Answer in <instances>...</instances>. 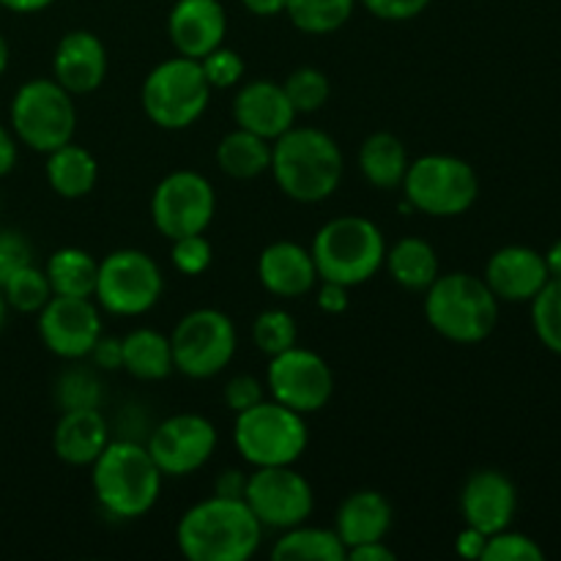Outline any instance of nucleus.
I'll list each match as a JSON object with an SVG mask.
<instances>
[{
  "mask_svg": "<svg viewBox=\"0 0 561 561\" xmlns=\"http://www.w3.org/2000/svg\"><path fill=\"white\" fill-rule=\"evenodd\" d=\"M261 540L263 526L244 499H203L181 515L175 529L179 551L190 561H247Z\"/></svg>",
  "mask_w": 561,
  "mask_h": 561,
  "instance_id": "nucleus-1",
  "label": "nucleus"
},
{
  "mask_svg": "<svg viewBox=\"0 0 561 561\" xmlns=\"http://www.w3.org/2000/svg\"><path fill=\"white\" fill-rule=\"evenodd\" d=\"M272 175L299 203H321L340 190L345 162L332 135L316 126H290L272 142Z\"/></svg>",
  "mask_w": 561,
  "mask_h": 561,
  "instance_id": "nucleus-2",
  "label": "nucleus"
},
{
  "mask_svg": "<svg viewBox=\"0 0 561 561\" xmlns=\"http://www.w3.org/2000/svg\"><path fill=\"white\" fill-rule=\"evenodd\" d=\"M162 469L148 447L137 442H110L91 463V485L99 507L118 520L151 513L162 493Z\"/></svg>",
  "mask_w": 561,
  "mask_h": 561,
  "instance_id": "nucleus-3",
  "label": "nucleus"
},
{
  "mask_svg": "<svg viewBox=\"0 0 561 561\" xmlns=\"http://www.w3.org/2000/svg\"><path fill=\"white\" fill-rule=\"evenodd\" d=\"M425 321L449 343L477 345L496 329L499 299L474 274H438L425 290Z\"/></svg>",
  "mask_w": 561,
  "mask_h": 561,
  "instance_id": "nucleus-4",
  "label": "nucleus"
},
{
  "mask_svg": "<svg viewBox=\"0 0 561 561\" xmlns=\"http://www.w3.org/2000/svg\"><path fill=\"white\" fill-rule=\"evenodd\" d=\"M310 252L318 279L356 288L381 272L387 261V239L373 219L348 214L329 219L312 239Z\"/></svg>",
  "mask_w": 561,
  "mask_h": 561,
  "instance_id": "nucleus-5",
  "label": "nucleus"
},
{
  "mask_svg": "<svg viewBox=\"0 0 561 561\" xmlns=\"http://www.w3.org/2000/svg\"><path fill=\"white\" fill-rule=\"evenodd\" d=\"M233 442L241 458L255 469L294 466L310 444V431L305 414L277 400H261L236 414Z\"/></svg>",
  "mask_w": 561,
  "mask_h": 561,
  "instance_id": "nucleus-6",
  "label": "nucleus"
},
{
  "mask_svg": "<svg viewBox=\"0 0 561 561\" xmlns=\"http://www.w3.org/2000/svg\"><path fill=\"white\" fill-rule=\"evenodd\" d=\"M211 99V85L201 69V60L195 58H170L162 60L148 71L142 82L140 102L148 121L159 129L181 131L197 124Z\"/></svg>",
  "mask_w": 561,
  "mask_h": 561,
  "instance_id": "nucleus-7",
  "label": "nucleus"
},
{
  "mask_svg": "<svg viewBox=\"0 0 561 561\" xmlns=\"http://www.w3.org/2000/svg\"><path fill=\"white\" fill-rule=\"evenodd\" d=\"M11 131L31 151L49 153L71 142L77 129V107L58 80H27L11 99Z\"/></svg>",
  "mask_w": 561,
  "mask_h": 561,
  "instance_id": "nucleus-8",
  "label": "nucleus"
},
{
  "mask_svg": "<svg viewBox=\"0 0 561 561\" xmlns=\"http://www.w3.org/2000/svg\"><path fill=\"white\" fill-rule=\"evenodd\" d=\"M405 201L427 217H460L480 197V179L466 159L425 153L414 159L403 179Z\"/></svg>",
  "mask_w": 561,
  "mask_h": 561,
  "instance_id": "nucleus-9",
  "label": "nucleus"
},
{
  "mask_svg": "<svg viewBox=\"0 0 561 561\" xmlns=\"http://www.w3.org/2000/svg\"><path fill=\"white\" fill-rule=\"evenodd\" d=\"M236 345L239 337L233 321L214 307L186 312L170 334L175 370L195 381L219 376L233 362Z\"/></svg>",
  "mask_w": 561,
  "mask_h": 561,
  "instance_id": "nucleus-10",
  "label": "nucleus"
},
{
  "mask_svg": "<svg viewBox=\"0 0 561 561\" xmlns=\"http://www.w3.org/2000/svg\"><path fill=\"white\" fill-rule=\"evenodd\" d=\"M164 277L159 263L142 250H115L99 263L93 299L113 316L135 318L157 307Z\"/></svg>",
  "mask_w": 561,
  "mask_h": 561,
  "instance_id": "nucleus-11",
  "label": "nucleus"
},
{
  "mask_svg": "<svg viewBox=\"0 0 561 561\" xmlns=\"http://www.w3.org/2000/svg\"><path fill=\"white\" fill-rule=\"evenodd\" d=\"M217 211V195L206 175L195 170H173L151 195V219L164 239L206 233Z\"/></svg>",
  "mask_w": 561,
  "mask_h": 561,
  "instance_id": "nucleus-12",
  "label": "nucleus"
},
{
  "mask_svg": "<svg viewBox=\"0 0 561 561\" xmlns=\"http://www.w3.org/2000/svg\"><path fill=\"white\" fill-rule=\"evenodd\" d=\"M247 507L255 513L263 529H294L307 524L316 507L312 488L294 466H263L247 480Z\"/></svg>",
  "mask_w": 561,
  "mask_h": 561,
  "instance_id": "nucleus-13",
  "label": "nucleus"
},
{
  "mask_svg": "<svg viewBox=\"0 0 561 561\" xmlns=\"http://www.w3.org/2000/svg\"><path fill=\"white\" fill-rule=\"evenodd\" d=\"M266 387L272 392V400L307 416L327 409L334 394V373L321 354L294 345V348L272 356L266 370Z\"/></svg>",
  "mask_w": 561,
  "mask_h": 561,
  "instance_id": "nucleus-14",
  "label": "nucleus"
},
{
  "mask_svg": "<svg viewBox=\"0 0 561 561\" xmlns=\"http://www.w3.org/2000/svg\"><path fill=\"white\" fill-rule=\"evenodd\" d=\"M146 447L164 477L195 474L217 449V427L203 414H173L153 427Z\"/></svg>",
  "mask_w": 561,
  "mask_h": 561,
  "instance_id": "nucleus-15",
  "label": "nucleus"
},
{
  "mask_svg": "<svg viewBox=\"0 0 561 561\" xmlns=\"http://www.w3.org/2000/svg\"><path fill=\"white\" fill-rule=\"evenodd\" d=\"M38 334L47 351H53L60 359H82L102 337L99 305H93L91 299H77V296H53L38 310Z\"/></svg>",
  "mask_w": 561,
  "mask_h": 561,
  "instance_id": "nucleus-16",
  "label": "nucleus"
},
{
  "mask_svg": "<svg viewBox=\"0 0 561 561\" xmlns=\"http://www.w3.org/2000/svg\"><path fill=\"white\" fill-rule=\"evenodd\" d=\"M515 510H518V491L513 480L496 469L474 471L460 491V513L466 526H474L488 537L510 529Z\"/></svg>",
  "mask_w": 561,
  "mask_h": 561,
  "instance_id": "nucleus-17",
  "label": "nucleus"
},
{
  "mask_svg": "<svg viewBox=\"0 0 561 561\" xmlns=\"http://www.w3.org/2000/svg\"><path fill=\"white\" fill-rule=\"evenodd\" d=\"M228 33V14L219 0H175L168 16V36L175 53L184 58H206L222 47Z\"/></svg>",
  "mask_w": 561,
  "mask_h": 561,
  "instance_id": "nucleus-18",
  "label": "nucleus"
},
{
  "mask_svg": "<svg viewBox=\"0 0 561 561\" xmlns=\"http://www.w3.org/2000/svg\"><path fill=\"white\" fill-rule=\"evenodd\" d=\"M488 288L493 290L499 301H531L546 283L551 279L546 266V255L531 247H502L491 255L485 266Z\"/></svg>",
  "mask_w": 561,
  "mask_h": 561,
  "instance_id": "nucleus-19",
  "label": "nucleus"
},
{
  "mask_svg": "<svg viewBox=\"0 0 561 561\" xmlns=\"http://www.w3.org/2000/svg\"><path fill=\"white\" fill-rule=\"evenodd\" d=\"M236 126L274 142L294 126L296 110L288 93L274 80H252L239 88L233 99Z\"/></svg>",
  "mask_w": 561,
  "mask_h": 561,
  "instance_id": "nucleus-20",
  "label": "nucleus"
},
{
  "mask_svg": "<svg viewBox=\"0 0 561 561\" xmlns=\"http://www.w3.org/2000/svg\"><path fill=\"white\" fill-rule=\"evenodd\" d=\"M53 77L71 93L85 96L93 93L107 77V49L91 31H71L55 47Z\"/></svg>",
  "mask_w": 561,
  "mask_h": 561,
  "instance_id": "nucleus-21",
  "label": "nucleus"
},
{
  "mask_svg": "<svg viewBox=\"0 0 561 561\" xmlns=\"http://www.w3.org/2000/svg\"><path fill=\"white\" fill-rule=\"evenodd\" d=\"M257 279L272 296L296 299L310 294L318 283V268L307 247L296 241H274L257 257Z\"/></svg>",
  "mask_w": 561,
  "mask_h": 561,
  "instance_id": "nucleus-22",
  "label": "nucleus"
},
{
  "mask_svg": "<svg viewBox=\"0 0 561 561\" xmlns=\"http://www.w3.org/2000/svg\"><path fill=\"white\" fill-rule=\"evenodd\" d=\"M110 444L107 420L99 409L60 411L53 431V453L69 466H91Z\"/></svg>",
  "mask_w": 561,
  "mask_h": 561,
  "instance_id": "nucleus-23",
  "label": "nucleus"
},
{
  "mask_svg": "<svg viewBox=\"0 0 561 561\" xmlns=\"http://www.w3.org/2000/svg\"><path fill=\"white\" fill-rule=\"evenodd\" d=\"M392 504L378 491H356L340 504L334 531L343 540L345 553L348 548L365 546V542L383 540L392 529Z\"/></svg>",
  "mask_w": 561,
  "mask_h": 561,
  "instance_id": "nucleus-24",
  "label": "nucleus"
},
{
  "mask_svg": "<svg viewBox=\"0 0 561 561\" xmlns=\"http://www.w3.org/2000/svg\"><path fill=\"white\" fill-rule=\"evenodd\" d=\"M47 181L55 195L66 201L91 195L99 181L96 157L77 142H66L47 153Z\"/></svg>",
  "mask_w": 561,
  "mask_h": 561,
  "instance_id": "nucleus-25",
  "label": "nucleus"
},
{
  "mask_svg": "<svg viewBox=\"0 0 561 561\" xmlns=\"http://www.w3.org/2000/svg\"><path fill=\"white\" fill-rule=\"evenodd\" d=\"M121 345H124L121 370H126L137 381H162L175 370L170 337H164L157 329H131L126 337H121Z\"/></svg>",
  "mask_w": 561,
  "mask_h": 561,
  "instance_id": "nucleus-26",
  "label": "nucleus"
},
{
  "mask_svg": "<svg viewBox=\"0 0 561 561\" xmlns=\"http://www.w3.org/2000/svg\"><path fill=\"white\" fill-rule=\"evenodd\" d=\"M409 164V151L392 131H376L359 148V170L376 190L403 186Z\"/></svg>",
  "mask_w": 561,
  "mask_h": 561,
  "instance_id": "nucleus-27",
  "label": "nucleus"
},
{
  "mask_svg": "<svg viewBox=\"0 0 561 561\" xmlns=\"http://www.w3.org/2000/svg\"><path fill=\"white\" fill-rule=\"evenodd\" d=\"M217 164L225 175L239 181L257 179L272 168V142L236 126L219 140Z\"/></svg>",
  "mask_w": 561,
  "mask_h": 561,
  "instance_id": "nucleus-28",
  "label": "nucleus"
},
{
  "mask_svg": "<svg viewBox=\"0 0 561 561\" xmlns=\"http://www.w3.org/2000/svg\"><path fill=\"white\" fill-rule=\"evenodd\" d=\"M53 296H77V299H93L96 290L99 261L91 252L80 247H64L49 255L44 266Z\"/></svg>",
  "mask_w": 561,
  "mask_h": 561,
  "instance_id": "nucleus-29",
  "label": "nucleus"
},
{
  "mask_svg": "<svg viewBox=\"0 0 561 561\" xmlns=\"http://www.w3.org/2000/svg\"><path fill=\"white\" fill-rule=\"evenodd\" d=\"M387 268L392 274L394 283L405 290H416V294H425L433 285V279L438 277V255L433 250V244H427L425 239H400L392 250H387Z\"/></svg>",
  "mask_w": 561,
  "mask_h": 561,
  "instance_id": "nucleus-30",
  "label": "nucleus"
},
{
  "mask_svg": "<svg viewBox=\"0 0 561 561\" xmlns=\"http://www.w3.org/2000/svg\"><path fill=\"white\" fill-rule=\"evenodd\" d=\"M274 561H345V546L334 529L299 524L285 529L272 548Z\"/></svg>",
  "mask_w": 561,
  "mask_h": 561,
  "instance_id": "nucleus-31",
  "label": "nucleus"
},
{
  "mask_svg": "<svg viewBox=\"0 0 561 561\" xmlns=\"http://www.w3.org/2000/svg\"><path fill=\"white\" fill-rule=\"evenodd\" d=\"M356 0H288L285 14L310 36H327V33L340 31L354 14Z\"/></svg>",
  "mask_w": 561,
  "mask_h": 561,
  "instance_id": "nucleus-32",
  "label": "nucleus"
},
{
  "mask_svg": "<svg viewBox=\"0 0 561 561\" xmlns=\"http://www.w3.org/2000/svg\"><path fill=\"white\" fill-rule=\"evenodd\" d=\"M5 296V305L16 312H38L49 299H53V288H49L47 272L38 266H25L20 272L11 274L3 285H0Z\"/></svg>",
  "mask_w": 561,
  "mask_h": 561,
  "instance_id": "nucleus-33",
  "label": "nucleus"
},
{
  "mask_svg": "<svg viewBox=\"0 0 561 561\" xmlns=\"http://www.w3.org/2000/svg\"><path fill=\"white\" fill-rule=\"evenodd\" d=\"M531 327L548 351L561 356V279H548L531 299Z\"/></svg>",
  "mask_w": 561,
  "mask_h": 561,
  "instance_id": "nucleus-34",
  "label": "nucleus"
},
{
  "mask_svg": "<svg viewBox=\"0 0 561 561\" xmlns=\"http://www.w3.org/2000/svg\"><path fill=\"white\" fill-rule=\"evenodd\" d=\"M252 340L266 356H277L299 345V327L288 310H263L252 323Z\"/></svg>",
  "mask_w": 561,
  "mask_h": 561,
  "instance_id": "nucleus-35",
  "label": "nucleus"
},
{
  "mask_svg": "<svg viewBox=\"0 0 561 561\" xmlns=\"http://www.w3.org/2000/svg\"><path fill=\"white\" fill-rule=\"evenodd\" d=\"M283 88L288 93L290 104H294L296 115L318 113L329 102V93H332L329 77L321 69H316V66H301V69L290 71Z\"/></svg>",
  "mask_w": 561,
  "mask_h": 561,
  "instance_id": "nucleus-36",
  "label": "nucleus"
},
{
  "mask_svg": "<svg viewBox=\"0 0 561 561\" xmlns=\"http://www.w3.org/2000/svg\"><path fill=\"white\" fill-rule=\"evenodd\" d=\"M55 400H58L60 411L102 409V381H99L91 370L71 367V370H66L64 376L58 378V383H55Z\"/></svg>",
  "mask_w": 561,
  "mask_h": 561,
  "instance_id": "nucleus-37",
  "label": "nucleus"
},
{
  "mask_svg": "<svg viewBox=\"0 0 561 561\" xmlns=\"http://www.w3.org/2000/svg\"><path fill=\"white\" fill-rule=\"evenodd\" d=\"M546 553L537 546L531 537L520 535V531L502 529L496 535L488 537L482 561H542Z\"/></svg>",
  "mask_w": 561,
  "mask_h": 561,
  "instance_id": "nucleus-38",
  "label": "nucleus"
},
{
  "mask_svg": "<svg viewBox=\"0 0 561 561\" xmlns=\"http://www.w3.org/2000/svg\"><path fill=\"white\" fill-rule=\"evenodd\" d=\"M201 69L206 75L211 91H225V88H236L244 80V58L236 49L217 47L201 58Z\"/></svg>",
  "mask_w": 561,
  "mask_h": 561,
  "instance_id": "nucleus-39",
  "label": "nucleus"
},
{
  "mask_svg": "<svg viewBox=\"0 0 561 561\" xmlns=\"http://www.w3.org/2000/svg\"><path fill=\"white\" fill-rule=\"evenodd\" d=\"M170 257H173L175 272L186 274V277H197V274L208 272V266H211L214 247L203 233L181 236V239H173Z\"/></svg>",
  "mask_w": 561,
  "mask_h": 561,
  "instance_id": "nucleus-40",
  "label": "nucleus"
},
{
  "mask_svg": "<svg viewBox=\"0 0 561 561\" xmlns=\"http://www.w3.org/2000/svg\"><path fill=\"white\" fill-rule=\"evenodd\" d=\"M33 263V247L20 230H0V285Z\"/></svg>",
  "mask_w": 561,
  "mask_h": 561,
  "instance_id": "nucleus-41",
  "label": "nucleus"
},
{
  "mask_svg": "<svg viewBox=\"0 0 561 561\" xmlns=\"http://www.w3.org/2000/svg\"><path fill=\"white\" fill-rule=\"evenodd\" d=\"M266 394V389H263V383L257 381L255 376H236L230 378L228 383H225V405H228L233 414H241V411L252 409L255 403H261V400Z\"/></svg>",
  "mask_w": 561,
  "mask_h": 561,
  "instance_id": "nucleus-42",
  "label": "nucleus"
},
{
  "mask_svg": "<svg viewBox=\"0 0 561 561\" xmlns=\"http://www.w3.org/2000/svg\"><path fill=\"white\" fill-rule=\"evenodd\" d=\"M373 16L383 22H405L420 16L431 5V0H359Z\"/></svg>",
  "mask_w": 561,
  "mask_h": 561,
  "instance_id": "nucleus-43",
  "label": "nucleus"
},
{
  "mask_svg": "<svg viewBox=\"0 0 561 561\" xmlns=\"http://www.w3.org/2000/svg\"><path fill=\"white\" fill-rule=\"evenodd\" d=\"M88 356H91L99 370H121V365H124V345H121V337H104L102 334Z\"/></svg>",
  "mask_w": 561,
  "mask_h": 561,
  "instance_id": "nucleus-44",
  "label": "nucleus"
},
{
  "mask_svg": "<svg viewBox=\"0 0 561 561\" xmlns=\"http://www.w3.org/2000/svg\"><path fill=\"white\" fill-rule=\"evenodd\" d=\"M348 290L351 288H345V285L323 279L321 290H318V307L329 316H340V312L348 310Z\"/></svg>",
  "mask_w": 561,
  "mask_h": 561,
  "instance_id": "nucleus-45",
  "label": "nucleus"
},
{
  "mask_svg": "<svg viewBox=\"0 0 561 561\" xmlns=\"http://www.w3.org/2000/svg\"><path fill=\"white\" fill-rule=\"evenodd\" d=\"M247 480H250V474H244V471H241V469L219 471V477H217V480H214V496L244 499Z\"/></svg>",
  "mask_w": 561,
  "mask_h": 561,
  "instance_id": "nucleus-46",
  "label": "nucleus"
},
{
  "mask_svg": "<svg viewBox=\"0 0 561 561\" xmlns=\"http://www.w3.org/2000/svg\"><path fill=\"white\" fill-rule=\"evenodd\" d=\"M485 542H488V535H482V531L474 529V526H466V529L458 535V540H455V551H458L460 559L474 561V559H482Z\"/></svg>",
  "mask_w": 561,
  "mask_h": 561,
  "instance_id": "nucleus-47",
  "label": "nucleus"
},
{
  "mask_svg": "<svg viewBox=\"0 0 561 561\" xmlns=\"http://www.w3.org/2000/svg\"><path fill=\"white\" fill-rule=\"evenodd\" d=\"M345 559H351V561H394L398 557H394V551L387 546V542L376 540V542H365V546L348 548Z\"/></svg>",
  "mask_w": 561,
  "mask_h": 561,
  "instance_id": "nucleus-48",
  "label": "nucleus"
},
{
  "mask_svg": "<svg viewBox=\"0 0 561 561\" xmlns=\"http://www.w3.org/2000/svg\"><path fill=\"white\" fill-rule=\"evenodd\" d=\"M16 157H20V151H16L14 131L0 124V179H5L16 168Z\"/></svg>",
  "mask_w": 561,
  "mask_h": 561,
  "instance_id": "nucleus-49",
  "label": "nucleus"
},
{
  "mask_svg": "<svg viewBox=\"0 0 561 561\" xmlns=\"http://www.w3.org/2000/svg\"><path fill=\"white\" fill-rule=\"evenodd\" d=\"M241 3H244V9L255 16H277L285 14L288 0H241Z\"/></svg>",
  "mask_w": 561,
  "mask_h": 561,
  "instance_id": "nucleus-50",
  "label": "nucleus"
},
{
  "mask_svg": "<svg viewBox=\"0 0 561 561\" xmlns=\"http://www.w3.org/2000/svg\"><path fill=\"white\" fill-rule=\"evenodd\" d=\"M55 0H0V5L14 11V14H36V11L49 9Z\"/></svg>",
  "mask_w": 561,
  "mask_h": 561,
  "instance_id": "nucleus-51",
  "label": "nucleus"
},
{
  "mask_svg": "<svg viewBox=\"0 0 561 561\" xmlns=\"http://www.w3.org/2000/svg\"><path fill=\"white\" fill-rule=\"evenodd\" d=\"M546 266L553 279H561V239L546 252Z\"/></svg>",
  "mask_w": 561,
  "mask_h": 561,
  "instance_id": "nucleus-52",
  "label": "nucleus"
},
{
  "mask_svg": "<svg viewBox=\"0 0 561 561\" xmlns=\"http://www.w3.org/2000/svg\"><path fill=\"white\" fill-rule=\"evenodd\" d=\"M9 58H11L9 42H5V36L0 33V77H3L5 69H9Z\"/></svg>",
  "mask_w": 561,
  "mask_h": 561,
  "instance_id": "nucleus-53",
  "label": "nucleus"
},
{
  "mask_svg": "<svg viewBox=\"0 0 561 561\" xmlns=\"http://www.w3.org/2000/svg\"><path fill=\"white\" fill-rule=\"evenodd\" d=\"M5 312H9V305H5V296H3V290H0V329H3V323H5Z\"/></svg>",
  "mask_w": 561,
  "mask_h": 561,
  "instance_id": "nucleus-54",
  "label": "nucleus"
}]
</instances>
